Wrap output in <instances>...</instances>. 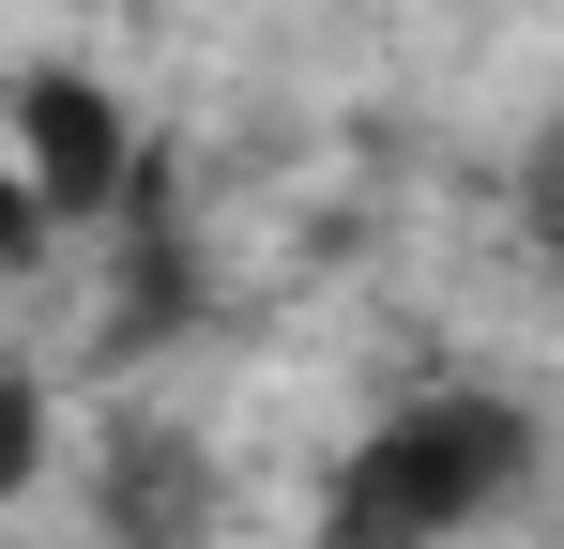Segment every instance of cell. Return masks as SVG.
Masks as SVG:
<instances>
[{
    "mask_svg": "<svg viewBox=\"0 0 564 549\" xmlns=\"http://www.w3.org/2000/svg\"><path fill=\"white\" fill-rule=\"evenodd\" d=\"M534 473V412L443 381V397H397L367 443L336 458L321 488V549H458L473 519H503V488Z\"/></svg>",
    "mask_w": 564,
    "mask_h": 549,
    "instance_id": "1",
    "label": "cell"
},
{
    "mask_svg": "<svg viewBox=\"0 0 564 549\" xmlns=\"http://www.w3.org/2000/svg\"><path fill=\"white\" fill-rule=\"evenodd\" d=\"M15 169H31V198L62 214V229H93V214H138V122H122V92L77 77V62H31L15 77Z\"/></svg>",
    "mask_w": 564,
    "mask_h": 549,
    "instance_id": "2",
    "label": "cell"
},
{
    "mask_svg": "<svg viewBox=\"0 0 564 549\" xmlns=\"http://www.w3.org/2000/svg\"><path fill=\"white\" fill-rule=\"evenodd\" d=\"M107 535L122 549H184L198 535V458L169 443V428H122V443H107Z\"/></svg>",
    "mask_w": 564,
    "mask_h": 549,
    "instance_id": "3",
    "label": "cell"
},
{
    "mask_svg": "<svg viewBox=\"0 0 564 549\" xmlns=\"http://www.w3.org/2000/svg\"><path fill=\"white\" fill-rule=\"evenodd\" d=\"M534 229H550V274H564V183H550V198H534Z\"/></svg>",
    "mask_w": 564,
    "mask_h": 549,
    "instance_id": "4",
    "label": "cell"
}]
</instances>
